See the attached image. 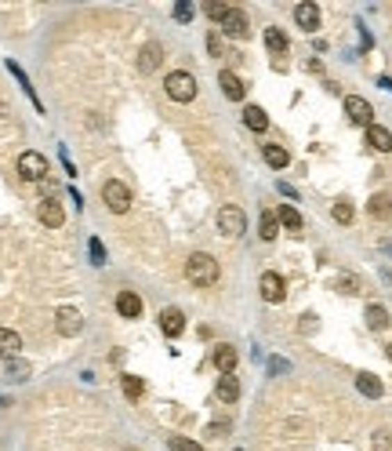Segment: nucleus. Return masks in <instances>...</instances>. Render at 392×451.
Segmentation results:
<instances>
[{
	"instance_id": "nucleus-2",
	"label": "nucleus",
	"mask_w": 392,
	"mask_h": 451,
	"mask_svg": "<svg viewBox=\"0 0 392 451\" xmlns=\"http://www.w3.org/2000/svg\"><path fill=\"white\" fill-rule=\"evenodd\" d=\"M163 88H168V99H174V102H193V99H196V77L186 73V70L168 73Z\"/></svg>"
},
{
	"instance_id": "nucleus-8",
	"label": "nucleus",
	"mask_w": 392,
	"mask_h": 451,
	"mask_svg": "<svg viewBox=\"0 0 392 451\" xmlns=\"http://www.w3.org/2000/svg\"><path fill=\"white\" fill-rule=\"evenodd\" d=\"M55 328H58V335H65V338H73V335H80V328H84V317H80L76 310H58L55 313Z\"/></svg>"
},
{
	"instance_id": "nucleus-13",
	"label": "nucleus",
	"mask_w": 392,
	"mask_h": 451,
	"mask_svg": "<svg viewBox=\"0 0 392 451\" xmlns=\"http://www.w3.org/2000/svg\"><path fill=\"white\" fill-rule=\"evenodd\" d=\"M37 219H40L44 226H51V230H58V226L65 222V212L58 207V200H40V207H37Z\"/></svg>"
},
{
	"instance_id": "nucleus-22",
	"label": "nucleus",
	"mask_w": 392,
	"mask_h": 451,
	"mask_svg": "<svg viewBox=\"0 0 392 451\" xmlns=\"http://www.w3.org/2000/svg\"><path fill=\"white\" fill-rule=\"evenodd\" d=\"M276 219H280V226H284V230H291V233H302V215L294 212L291 204H284L280 212H276Z\"/></svg>"
},
{
	"instance_id": "nucleus-31",
	"label": "nucleus",
	"mask_w": 392,
	"mask_h": 451,
	"mask_svg": "<svg viewBox=\"0 0 392 451\" xmlns=\"http://www.w3.org/2000/svg\"><path fill=\"white\" fill-rule=\"evenodd\" d=\"M168 448H171V451H204L200 444L189 441V437H171V441H168Z\"/></svg>"
},
{
	"instance_id": "nucleus-26",
	"label": "nucleus",
	"mask_w": 392,
	"mask_h": 451,
	"mask_svg": "<svg viewBox=\"0 0 392 451\" xmlns=\"http://www.w3.org/2000/svg\"><path fill=\"white\" fill-rule=\"evenodd\" d=\"M367 324H370L374 331H382V328L389 324V313H385V306H378V302H374V306H367Z\"/></svg>"
},
{
	"instance_id": "nucleus-5",
	"label": "nucleus",
	"mask_w": 392,
	"mask_h": 451,
	"mask_svg": "<svg viewBox=\"0 0 392 451\" xmlns=\"http://www.w3.org/2000/svg\"><path fill=\"white\" fill-rule=\"evenodd\" d=\"M218 230H222V237H240L247 230V215H243L236 204H225L218 212Z\"/></svg>"
},
{
	"instance_id": "nucleus-6",
	"label": "nucleus",
	"mask_w": 392,
	"mask_h": 451,
	"mask_svg": "<svg viewBox=\"0 0 392 451\" xmlns=\"http://www.w3.org/2000/svg\"><path fill=\"white\" fill-rule=\"evenodd\" d=\"M258 292H261V299H266V302H284V295H287V284H284L280 273H261Z\"/></svg>"
},
{
	"instance_id": "nucleus-33",
	"label": "nucleus",
	"mask_w": 392,
	"mask_h": 451,
	"mask_svg": "<svg viewBox=\"0 0 392 451\" xmlns=\"http://www.w3.org/2000/svg\"><path fill=\"white\" fill-rule=\"evenodd\" d=\"M174 19H178V22H189V19H193V4H189V0L174 4Z\"/></svg>"
},
{
	"instance_id": "nucleus-34",
	"label": "nucleus",
	"mask_w": 392,
	"mask_h": 451,
	"mask_svg": "<svg viewBox=\"0 0 392 451\" xmlns=\"http://www.w3.org/2000/svg\"><path fill=\"white\" fill-rule=\"evenodd\" d=\"M338 292H345V295L359 292V284H356V277H341V280H338Z\"/></svg>"
},
{
	"instance_id": "nucleus-7",
	"label": "nucleus",
	"mask_w": 392,
	"mask_h": 451,
	"mask_svg": "<svg viewBox=\"0 0 392 451\" xmlns=\"http://www.w3.org/2000/svg\"><path fill=\"white\" fill-rule=\"evenodd\" d=\"M345 113H349V120L359 124V127H370L374 124V109L367 99H359V95H349L345 99Z\"/></svg>"
},
{
	"instance_id": "nucleus-28",
	"label": "nucleus",
	"mask_w": 392,
	"mask_h": 451,
	"mask_svg": "<svg viewBox=\"0 0 392 451\" xmlns=\"http://www.w3.org/2000/svg\"><path fill=\"white\" fill-rule=\"evenodd\" d=\"M11 382H26L29 379V364L26 361H8V372H4Z\"/></svg>"
},
{
	"instance_id": "nucleus-29",
	"label": "nucleus",
	"mask_w": 392,
	"mask_h": 451,
	"mask_svg": "<svg viewBox=\"0 0 392 451\" xmlns=\"http://www.w3.org/2000/svg\"><path fill=\"white\" fill-rule=\"evenodd\" d=\"M142 393H145L142 379H135V375H124V397H127V400H138Z\"/></svg>"
},
{
	"instance_id": "nucleus-12",
	"label": "nucleus",
	"mask_w": 392,
	"mask_h": 451,
	"mask_svg": "<svg viewBox=\"0 0 392 451\" xmlns=\"http://www.w3.org/2000/svg\"><path fill=\"white\" fill-rule=\"evenodd\" d=\"M19 349H22V338H19V331L0 328V361H15V357H19Z\"/></svg>"
},
{
	"instance_id": "nucleus-30",
	"label": "nucleus",
	"mask_w": 392,
	"mask_h": 451,
	"mask_svg": "<svg viewBox=\"0 0 392 451\" xmlns=\"http://www.w3.org/2000/svg\"><path fill=\"white\" fill-rule=\"evenodd\" d=\"M331 215H334V222H341V226L352 222V204H349V200H338V204L331 207Z\"/></svg>"
},
{
	"instance_id": "nucleus-19",
	"label": "nucleus",
	"mask_w": 392,
	"mask_h": 451,
	"mask_svg": "<svg viewBox=\"0 0 392 451\" xmlns=\"http://www.w3.org/2000/svg\"><path fill=\"white\" fill-rule=\"evenodd\" d=\"M356 386H359V393H364V397H382V393H385L382 379H374L370 372H359V375H356Z\"/></svg>"
},
{
	"instance_id": "nucleus-35",
	"label": "nucleus",
	"mask_w": 392,
	"mask_h": 451,
	"mask_svg": "<svg viewBox=\"0 0 392 451\" xmlns=\"http://www.w3.org/2000/svg\"><path fill=\"white\" fill-rule=\"evenodd\" d=\"M207 52H211V55H222V40H218L215 33L207 37Z\"/></svg>"
},
{
	"instance_id": "nucleus-4",
	"label": "nucleus",
	"mask_w": 392,
	"mask_h": 451,
	"mask_svg": "<svg viewBox=\"0 0 392 451\" xmlns=\"http://www.w3.org/2000/svg\"><path fill=\"white\" fill-rule=\"evenodd\" d=\"M19 175H22L26 182H44V175H47V160H44V153L26 150V153L19 157Z\"/></svg>"
},
{
	"instance_id": "nucleus-21",
	"label": "nucleus",
	"mask_w": 392,
	"mask_h": 451,
	"mask_svg": "<svg viewBox=\"0 0 392 451\" xmlns=\"http://www.w3.org/2000/svg\"><path fill=\"white\" fill-rule=\"evenodd\" d=\"M243 124H247L251 132H266L269 117H266V109H261V106H247V109H243Z\"/></svg>"
},
{
	"instance_id": "nucleus-38",
	"label": "nucleus",
	"mask_w": 392,
	"mask_h": 451,
	"mask_svg": "<svg viewBox=\"0 0 392 451\" xmlns=\"http://www.w3.org/2000/svg\"><path fill=\"white\" fill-rule=\"evenodd\" d=\"M385 353H389V361H392V342H389V346H385Z\"/></svg>"
},
{
	"instance_id": "nucleus-20",
	"label": "nucleus",
	"mask_w": 392,
	"mask_h": 451,
	"mask_svg": "<svg viewBox=\"0 0 392 451\" xmlns=\"http://www.w3.org/2000/svg\"><path fill=\"white\" fill-rule=\"evenodd\" d=\"M236 397H240L236 375H222V379H218V400H225V404H236Z\"/></svg>"
},
{
	"instance_id": "nucleus-32",
	"label": "nucleus",
	"mask_w": 392,
	"mask_h": 451,
	"mask_svg": "<svg viewBox=\"0 0 392 451\" xmlns=\"http://www.w3.org/2000/svg\"><path fill=\"white\" fill-rule=\"evenodd\" d=\"M204 11H207L215 22H225V15L233 11V4H204Z\"/></svg>"
},
{
	"instance_id": "nucleus-9",
	"label": "nucleus",
	"mask_w": 392,
	"mask_h": 451,
	"mask_svg": "<svg viewBox=\"0 0 392 451\" xmlns=\"http://www.w3.org/2000/svg\"><path fill=\"white\" fill-rule=\"evenodd\" d=\"M294 22H298L305 33H316V29H320V8L313 4V0H305V4L294 8Z\"/></svg>"
},
{
	"instance_id": "nucleus-3",
	"label": "nucleus",
	"mask_w": 392,
	"mask_h": 451,
	"mask_svg": "<svg viewBox=\"0 0 392 451\" xmlns=\"http://www.w3.org/2000/svg\"><path fill=\"white\" fill-rule=\"evenodd\" d=\"M102 200H106V207H109V212L124 215L127 207H131V189H127L120 179H109V182L102 186Z\"/></svg>"
},
{
	"instance_id": "nucleus-36",
	"label": "nucleus",
	"mask_w": 392,
	"mask_h": 451,
	"mask_svg": "<svg viewBox=\"0 0 392 451\" xmlns=\"http://www.w3.org/2000/svg\"><path fill=\"white\" fill-rule=\"evenodd\" d=\"M374 448H378V451H389V437H385V433H374Z\"/></svg>"
},
{
	"instance_id": "nucleus-1",
	"label": "nucleus",
	"mask_w": 392,
	"mask_h": 451,
	"mask_svg": "<svg viewBox=\"0 0 392 451\" xmlns=\"http://www.w3.org/2000/svg\"><path fill=\"white\" fill-rule=\"evenodd\" d=\"M222 277V269H218V259L215 255H207V251H196L189 255V262H186V280L196 284V287H211V284H218Z\"/></svg>"
},
{
	"instance_id": "nucleus-14",
	"label": "nucleus",
	"mask_w": 392,
	"mask_h": 451,
	"mask_svg": "<svg viewBox=\"0 0 392 451\" xmlns=\"http://www.w3.org/2000/svg\"><path fill=\"white\" fill-rule=\"evenodd\" d=\"M160 62H163V47H160V44H145L142 52H138V70H142V73L160 70Z\"/></svg>"
},
{
	"instance_id": "nucleus-17",
	"label": "nucleus",
	"mask_w": 392,
	"mask_h": 451,
	"mask_svg": "<svg viewBox=\"0 0 392 451\" xmlns=\"http://www.w3.org/2000/svg\"><path fill=\"white\" fill-rule=\"evenodd\" d=\"M218 84H222V91H225V99H233V102L243 99V80H240L236 73L222 70V73H218Z\"/></svg>"
},
{
	"instance_id": "nucleus-24",
	"label": "nucleus",
	"mask_w": 392,
	"mask_h": 451,
	"mask_svg": "<svg viewBox=\"0 0 392 451\" xmlns=\"http://www.w3.org/2000/svg\"><path fill=\"white\" fill-rule=\"evenodd\" d=\"M258 233H261V240H276V233H280V219H276V212H261Z\"/></svg>"
},
{
	"instance_id": "nucleus-25",
	"label": "nucleus",
	"mask_w": 392,
	"mask_h": 451,
	"mask_svg": "<svg viewBox=\"0 0 392 451\" xmlns=\"http://www.w3.org/2000/svg\"><path fill=\"white\" fill-rule=\"evenodd\" d=\"M266 47H269L272 55H284V52H287V37H284V29L269 26V29H266Z\"/></svg>"
},
{
	"instance_id": "nucleus-23",
	"label": "nucleus",
	"mask_w": 392,
	"mask_h": 451,
	"mask_svg": "<svg viewBox=\"0 0 392 451\" xmlns=\"http://www.w3.org/2000/svg\"><path fill=\"white\" fill-rule=\"evenodd\" d=\"M266 164L276 168V171H284V168L291 164V153H287L284 146H266Z\"/></svg>"
},
{
	"instance_id": "nucleus-27",
	"label": "nucleus",
	"mask_w": 392,
	"mask_h": 451,
	"mask_svg": "<svg viewBox=\"0 0 392 451\" xmlns=\"http://www.w3.org/2000/svg\"><path fill=\"white\" fill-rule=\"evenodd\" d=\"M367 212H370L374 219H385V215L392 212V204H389V197H385V193H374V197H370V204H367Z\"/></svg>"
},
{
	"instance_id": "nucleus-16",
	"label": "nucleus",
	"mask_w": 392,
	"mask_h": 451,
	"mask_svg": "<svg viewBox=\"0 0 392 451\" xmlns=\"http://www.w3.org/2000/svg\"><path fill=\"white\" fill-rule=\"evenodd\" d=\"M367 142L378 153H392V132H389V127H382V124H370L367 127Z\"/></svg>"
},
{
	"instance_id": "nucleus-37",
	"label": "nucleus",
	"mask_w": 392,
	"mask_h": 451,
	"mask_svg": "<svg viewBox=\"0 0 392 451\" xmlns=\"http://www.w3.org/2000/svg\"><path fill=\"white\" fill-rule=\"evenodd\" d=\"M91 255H95V262H106V255H102V244H98V240H91Z\"/></svg>"
},
{
	"instance_id": "nucleus-18",
	"label": "nucleus",
	"mask_w": 392,
	"mask_h": 451,
	"mask_svg": "<svg viewBox=\"0 0 392 451\" xmlns=\"http://www.w3.org/2000/svg\"><path fill=\"white\" fill-rule=\"evenodd\" d=\"M215 367L222 375H233V367H236V349L233 346H215Z\"/></svg>"
},
{
	"instance_id": "nucleus-10",
	"label": "nucleus",
	"mask_w": 392,
	"mask_h": 451,
	"mask_svg": "<svg viewBox=\"0 0 392 451\" xmlns=\"http://www.w3.org/2000/svg\"><path fill=\"white\" fill-rule=\"evenodd\" d=\"M160 331L168 335V338H178V335H182V331H186V317H182V310H174V306H171V310H163V313H160Z\"/></svg>"
},
{
	"instance_id": "nucleus-15",
	"label": "nucleus",
	"mask_w": 392,
	"mask_h": 451,
	"mask_svg": "<svg viewBox=\"0 0 392 451\" xmlns=\"http://www.w3.org/2000/svg\"><path fill=\"white\" fill-rule=\"evenodd\" d=\"M117 313L127 317V320H138L142 317V299L135 292H120L117 295Z\"/></svg>"
},
{
	"instance_id": "nucleus-11",
	"label": "nucleus",
	"mask_w": 392,
	"mask_h": 451,
	"mask_svg": "<svg viewBox=\"0 0 392 451\" xmlns=\"http://www.w3.org/2000/svg\"><path fill=\"white\" fill-rule=\"evenodd\" d=\"M222 29H225V37H236V40H243V37L251 33V29H247V15H243L240 8H233V11L225 15V22H222Z\"/></svg>"
}]
</instances>
